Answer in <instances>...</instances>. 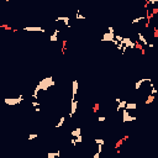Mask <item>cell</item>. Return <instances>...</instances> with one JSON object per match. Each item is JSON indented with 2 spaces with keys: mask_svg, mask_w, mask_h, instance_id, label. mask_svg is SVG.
<instances>
[{
  "mask_svg": "<svg viewBox=\"0 0 158 158\" xmlns=\"http://www.w3.org/2000/svg\"><path fill=\"white\" fill-rule=\"evenodd\" d=\"M37 85L40 86V89L41 90H48L51 86L55 85V80H53V77H47V78H44V79H42Z\"/></svg>",
  "mask_w": 158,
  "mask_h": 158,
  "instance_id": "cell-1",
  "label": "cell"
},
{
  "mask_svg": "<svg viewBox=\"0 0 158 158\" xmlns=\"http://www.w3.org/2000/svg\"><path fill=\"white\" fill-rule=\"evenodd\" d=\"M136 120H137V117L130 115L127 109H124V110H122V122H124V124H126V122H132V121H136Z\"/></svg>",
  "mask_w": 158,
  "mask_h": 158,
  "instance_id": "cell-2",
  "label": "cell"
},
{
  "mask_svg": "<svg viewBox=\"0 0 158 158\" xmlns=\"http://www.w3.org/2000/svg\"><path fill=\"white\" fill-rule=\"evenodd\" d=\"M102 42H114L115 41V33H111V32H105L102 35V38H101Z\"/></svg>",
  "mask_w": 158,
  "mask_h": 158,
  "instance_id": "cell-3",
  "label": "cell"
},
{
  "mask_svg": "<svg viewBox=\"0 0 158 158\" xmlns=\"http://www.w3.org/2000/svg\"><path fill=\"white\" fill-rule=\"evenodd\" d=\"M77 109H78V100L72 96V104H71V113H69V119H72L74 114L77 113Z\"/></svg>",
  "mask_w": 158,
  "mask_h": 158,
  "instance_id": "cell-4",
  "label": "cell"
},
{
  "mask_svg": "<svg viewBox=\"0 0 158 158\" xmlns=\"http://www.w3.org/2000/svg\"><path fill=\"white\" fill-rule=\"evenodd\" d=\"M24 100V95H20V96H17V98H15V99H5V104H8V105H17V104H20L21 101Z\"/></svg>",
  "mask_w": 158,
  "mask_h": 158,
  "instance_id": "cell-5",
  "label": "cell"
},
{
  "mask_svg": "<svg viewBox=\"0 0 158 158\" xmlns=\"http://www.w3.org/2000/svg\"><path fill=\"white\" fill-rule=\"evenodd\" d=\"M24 31H27V32H42V33L46 32V30H43L41 26H26V27H24Z\"/></svg>",
  "mask_w": 158,
  "mask_h": 158,
  "instance_id": "cell-6",
  "label": "cell"
},
{
  "mask_svg": "<svg viewBox=\"0 0 158 158\" xmlns=\"http://www.w3.org/2000/svg\"><path fill=\"white\" fill-rule=\"evenodd\" d=\"M122 43H124L127 48H130V49H135V48H136V42H133L130 37H124Z\"/></svg>",
  "mask_w": 158,
  "mask_h": 158,
  "instance_id": "cell-7",
  "label": "cell"
},
{
  "mask_svg": "<svg viewBox=\"0 0 158 158\" xmlns=\"http://www.w3.org/2000/svg\"><path fill=\"white\" fill-rule=\"evenodd\" d=\"M147 82L151 83L152 80H151V79H147V78H144V79H138V80L135 83V89H136V90H140L141 86H142V84H143V83H147Z\"/></svg>",
  "mask_w": 158,
  "mask_h": 158,
  "instance_id": "cell-8",
  "label": "cell"
},
{
  "mask_svg": "<svg viewBox=\"0 0 158 158\" xmlns=\"http://www.w3.org/2000/svg\"><path fill=\"white\" fill-rule=\"evenodd\" d=\"M69 16H58L57 17V20L56 21H63L64 22V25L67 26V27H69L71 29V22H69Z\"/></svg>",
  "mask_w": 158,
  "mask_h": 158,
  "instance_id": "cell-9",
  "label": "cell"
},
{
  "mask_svg": "<svg viewBox=\"0 0 158 158\" xmlns=\"http://www.w3.org/2000/svg\"><path fill=\"white\" fill-rule=\"evenodd\" d=\"M58 36H59V30L56 29L55 31H53V33L49 36V41H51V42H57L58 40H59Z\"/></svg>",
  "mask_w": 158,
  "mask_h": 158,
  "instance_id": "cell-10",
  "label": "cell"
},
{
  "mask_svg": "<svg viewBox=\"0 0 158 158\" xmlns=\"http://www.w3.org/2000/svg\"><path fill=\"white\" fill-rule=\"evenodd\" d=\"M72 91H73V98H75L77 96V94H78V89H79V83H78V80H73L72 83Z\"/></svg>",
  "mask_w": 158,
  "mask_h": 158,
  "instance_id": "cell-11",
  "label": "cell"
},
{
  "mask_svg": "<svg viewBox=\"0 0 158 158\" xmlns=\"http://www.w3.org/2000/svg\"><path fill=\"white\" fill-rule=\"evenodd\" d=\"M137 38H138L137 41H138V42H140V43H142L143 46H148V41L146 40V37H144V36H143V33H141V32H138V33H137Z\"/></svg>",
  "mask_w": 158,
  "mask_h": 158,
  "instance_id": "cell-12",
  "label": "cell"
},
{
  "mask_svg": "<svg viewBox=\"0 0 158 158\" xmlns=\"http://www.w3.org/2000/svg\"><path fill=\"white\" fill-rule=\"evenodd\" d=\"M126 104H127V100H122L120 102H117V106H116V111L119 113L120 110H124V109H126Z\"/></svg>",
  "mask_w": 158,
  "mask_h": 158,
  "instance_id": "cell-13",
  "label": "cell"
},
{
  "mask_svg": "<svg viewBox=\"0 0 158 158\" xmlns=\"http://www.w3.org/2000/svg\"><path fill=\"white\" fill-rule=\"evenodd\" d=\"M142 20H147V16L146 15H142V16H138V17H135L132 21H131V24L132 25H136V24H140Z\"/></svg>",
  "mask_w": 158,
  "mask_h": 158,
  "instance_id": "cell-14",
  "label": "cell"
},
{
  "mask_svg": "<svg viewBox=\"0 0 158 158\" xmlns=\"http://www.w3.org/2000/svg\"><path fill=\"white\" fill-rule=\"evenodd\" d=\"M126 109L127 110H136L137 109V102H129L127 101V104H126Z\"/></svg>",
  "mask_w": 158,
  "mask_h": 158,
  "instance_id": "cell-15",
  "label": "cell"
},
{
  "mask_svg": "<svg viewBox=\"0 0 158 158\" xmlns=\"http://www.w3.org/2000/svg\"><path fill=\"white\" fill-rule=\"evenodd\" d=\"M64 122H66V117H64V116L59 117V121L56 124V129H61V127L64 125Z\"/></svg>",
  "mask_w": 158,
  "mask_h": 158,
  "instance_id": "cell-16",
  "label": "cell"
},
{
  "mask_svg": "<svg viewBox=\"0 0 158 158\" xmlns=\"http://www.w3.org/2000/svg\"><path fill=\"white\" fill-rule=\"evenodd\" d=\"M61 156V152L59 151H57V152H48L47 153V157L48 158H57Z\"/></svg>",
  "mask_w": 158,
  "mask_h": 158,
  "instance_id": "cell-17",
  "label": "cell"
},
{
  "mask_svg": "<svg viewBox=\"0 0 158 158\" xmlns=\"http://www.w3.org/2000/svg\"><path fill=\"white\" fill-rule=\"evenodd\" d=\"M79 135H82V129H75V130H73L72 132H71V136L72 137H77V136H79Z\"/></svg>",
  "mask_w": 158,
  "mask_h": 158,
  "instance_id": "cell-18",
  "label": "cell"
},
{
  "mask_svg": "<svg viewBox=\"0 0 158 158\" xmlns=\"http://www.w3.org/2000/svg\"><path fill=\"white\" fill-rule=\"evenodd\" d=\"M154 101V95L153 94H149L148 96H147V99H146V101H144V104H151V102H153Z\"/></svg>",
  "mask_w": 158,
  "mask_h": 158,
  "instance_id": "cell-19",
  "label": "cell"
},
{
  "mask_svg": "<svg viewBox=\"0 0 158 158\" xmlns=\"http://www.w3.org/2000/svg\"><path fill=\"white\" fill-rule=\"evenodd\" d=\"M149 88H151V94L156 95V94L158 93V89H156V88H154V85H153V83H152V82L149 83Z\"/></svg>",
  "mask_w": 158,
  "mask_h": 158,
  "instance_id": "cell-20",
  "label": "cell"
},
{
  "mask_svg": "<svg viewBox=\"0 0 158 158\" xmlns=\"http://www.w3.org/2000/svg\"><path fill=\"white\" fill-rule=\"evenodd\" d=\"M94 142L96 144H102L104 146L105 144V140L104 138H94Z\"/></svg>",
  "mask_w": 158,
  "mask_h": 158,
  "instance_id": "cell-21",
  "label": "cell"
},
{
  "mask_svg": "<svg viewBox=\"0 0 158 158\" xmlns=\"http://www.w3.org/2000/svg\"><path fill=\"white\" fill-rule=\"evenodd\" d=\"M75 19H77V20H85V16H84V15H82L79 11H78V13L75 14Z\"/></svg>",
  "mask_w": 158,
  "mask_h": 158,
  "instance_id": "cell-22",
  "label": "cell"
},
{
  "mask_svg": "<svg viewBox=\"0 0 158 158\" xmlns=\"http://www.w3.org/2000/svg\"><path fill=\"white\" fill-rule=\"evenodd\" d=\"M37 137H38V133H30L29 140L30 141H32V140H35V138H37Z\"/></svg>",
  "mask_w": 158,
  "mask_h": 158,
  "instance_id": "cell-23",
  "label": "cell"
},
{
  "mask_svg": "<svg viewBox=\"0 0 158 158\" xmlns=\"http://www.w3.org/2000/svg\"><path fill=\"white\" fill-rule=\"evenodd\" d=\"M125 141V138H121V140H119L117 142H116V144H115V148H117L119 149V147H121V144H122V142Z\"/></svg>",
  "mask_w": 158,
  "mask_h": 158,
  "instance_id": "cell-24",
  "label": "cell"
},
{
  "mask_svg": "<svg viewBox=\"0 0 158 158\" xmlns=\"http://www.w3.org/2000/svg\"><path fill=\"white\" fill-rule=\"evenodd\" d=\"M115 40H116V41H119V42H122L124 36H121V35H115Z\"/></svg>",
  "mask_w": 158,
  "mask_h": 158,
  "instance_id": "cell-25",
  "label": "cell"
},
{
  "mask_svg": "<svg viewBox=\"0 0 158 158\" xmlns=\"http://www.w3.org/2000/svg\"><path fill=\"white\" fill-rule=\"evenodd\" d=\"M75 140H77V143H82V142H83V136L79 135V136L75 137Z\"/></svg>",
  "mask_w": 158,
  "mask_h": 158,
  "instance_id": "cell-26",
  "label": "cell"
},
{
  "mask_svg": "<svg viewBox=\"0 0 158 158\" xmlns=\"http://www.w3.org/2000/svg\"><path fill=\"white\" fill-rule=\"evenodd\" d=\"M98 121H99V122H104V121H106V117H105V116H99V117H98Z\"/></svg>",
  "mask_w": 158,
  "mask_h": 158,
  "instance_id": "cell-27",
  "label": "cell"
},
{
  "mask_svg": "<svg viewBox=\"0 0 158 158\" xmlns=\"http://www.w3.org/2000/svg\"><path fill=\"white\" fill-rule=\"evenodd\" d=\"M31 105H32L33 108H37V106H40V102H38V101H32Z\"/></svg>",
  "mask_w": 158,
  "mask_h": 158,
  "instance_id": "cell-28",
  "label": "cell"
},
{
  "mask_svg": "<svg viewBox=\"0 0 158 158\" xmlns=\"http://www.w3.org/2000/svg\"><path fill=\"white\" fill-rule=\"evenodd\" d=\"M71 144H72V146H77V140H75V137H74V138H71Z\"/></svg>",
  "mask_w": 158,
  "mask_h": 158,
  "instance_id": "cell-29",
  "label": "cell"
},
{
  "mask_svg": "<svg viewBox=\"0 0 158 158\" xmlns=\"http://www.w3.org/2000/svg\"><path fill=\"white\" fill-rule=\"evenodd\" d=\"M109 32H111V33H115V30H114V27L113 26H109Z\"/></svg>",
  "mask_w": 158,
  "mask_h": 158,
  "instance_id": "cell-30",
  "label": "cell"
},
{
  "mask_svg": "<svg viewBox=\"0 0 158 158\" xmlns=\"http://www.w3.org/2000/svg\"><path fill=\"white\" fill-rule=\"evenodd\" d=\"M157 3V0H148V4H152V5H154Z\"/></svg>",
  "mask_w": 158,
  "mask_h": 158,
  "instance_id": "cell-31",
  "label": "cell"
},
{
  "mask_svg": "<svg viewBox=\"0 0 158 158\" xmlns=\"http://www.w3.org/2000/svg\"><path fill=\"white\" fill-rule=\"evenodd\" d=\"M98 108H99V104H95V106H94V113L98 111Z\"/></svg>",
  "mask_w": 158,
  "mask_h": 158,
  "instance_id": "cell-32",
  "label": "cell"
},
{
  "mask_svg": "<svg viewBox=\"0 0 158 158\" xmlns=\"http://www.w3.org/2000/svg\"><path fill=\"white\" fill-rule=\"evenodd\" d=\"M99 156H100V152H96V153L93 156V158H99Z\"/></svg>",
  "mask_w": 158,
  "mask_h": 158,
  "instance_id": "cell-33",
  "label": "cell"
},
{
  "mask_svg": "<svg viewBox=\"0 0 158 158\" xmlns=\"http://www.w3.org/2000/svg\"><path fill=\"white\" fill-rule=\"evenodd\" d=\"M148 47H149V48H153L154 44H153V43H148Z\"/></svg>",
  "mask_w": 158,
  "mask_h": 158,
  "instance_id": "cell-34",
  "label": "cell"
},
{
  "mask_svg": "<svg viewBox=\"0 0 158 158\" xmlns=\"http://www.w3.org/2000/svg\"><path fill=\"white\" fill-rule=\"evenodd\" d=\"M35 111H36V113H40V106H37V108L35 109Z\"/></svg>",
  "mask_w": 158,
  "mask_h": 158,
  "instance_id": "cell-35",
  "label": "cell"
},
{
  "mask_svg": "<svg viewBox=\"0 0 158 158\" xmlns=\"http://www.w3.org/2000/svg\"><path fill=\"white\" fill-rule=\"evenodd\" d=\"M5 1H10V0H5Z\"/></svg>",
  "mask_w": 158,
  "mask_h": 158,
  "instance_id": "cell-36",
  "label": "cell"
},
{
  "mask_svg": "<svg viewBox=\"0 0 158 158\" xmlns=\"http://www.w3.org/2000/svg\"><path fill=\"white\" fill-rule=\"evenodd\" d=\"M157 3H158V0H157Z\"/></svg>",
  "mask_w": 158,
  "mask_h": 158,
  "instance_id": "cell-37",
  "label": "cell"
}]
</instances>
